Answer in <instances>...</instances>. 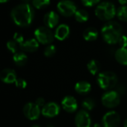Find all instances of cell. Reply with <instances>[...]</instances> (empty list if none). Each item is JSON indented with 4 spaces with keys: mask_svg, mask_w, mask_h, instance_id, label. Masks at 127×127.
Wrapping results in <instances>:
<instances>
[{
    "mask_svg": "<svg viewBox=\"0 0 127 127\" xmlns=\"http://www.w3.org/2000/svg\"><path fill=\"white\" fill-rule=\"evenodd\" d=\"M118 43H119V45H120L121 48H127V36H125V35H123V36L121 37V39H120V40H119Z\"/></svg>",
    "mask_w": 127,
    "mask_h": 127,
    "instance_id": "31",
    "label": "cell"
},
{
    "mask_svg": "<svg viewBox=\"0 0 127 127\" xmlns=\"http://www.w3.org/2000/svg\"><path fill=\"white\" fill-rule=\"evenodd\" d=\"M118 1L120 2V4L125 5L126 4H127V0H118Z\"/></svg>",
    "mask_w": 127,
    "mask_h": 127,
    "instance_id": "34",
    "label": "cell"
},
{
    "mask_svg": "<svg viewBox=\"0 0 127 127\" xmlns=\"http://www.w3.org/2000/svg\"><path fill=\"white\" fill-rule=\"evenodd\" d=\"M82 106L84 108V110L91 111L95 107V102L92 98H86L82 103Z\"/></svg>",
    "mask_w": 127,
    "mask_h": 127,
    "instance_id": "24",
    "label": "cell"
},
{
    "mask_svg": "<svg viewBox=\"0 0 127 127\" xmlns=\"http://www.w3.org/2000/svg\"><path fill=\"white\" fill-rule=\"evenodd\" d=\"M101 34L103 40L107 43L115 44L119 42L123 36V28L118 22L109 21L103 26Z\"/></svg>",
    "mask_w": 127,
    "mask_h": 127,
    "instance_id": "2",
    "label": "cell"
},
{
    "mask_svg": "<svg viewBox=\"0 0 127 127\" xmlns=\"http://www.w3.org/2000/svg\"><path fill=\"white\" fill-rule=\"evenodd\" d=\"M75 19L79 22H86L89 19V13L86 10L80 9L77 10V12L74 14Z\"/></svg>",
    "mask_w": 127,
    "mask_h": 127,
    "instance_id": "22",
    "label": "cell"
},
{
    "mask_svg": "<svg viewBox=\"0 0 127 127\" xmlns=\"http://www.w3.org/2000/svg\"><path fill=\"white\" fill-rule=\"evenodd\" d=\"M44 23L48 28H54L59 22V16L54 11H49L44 16Z\"/></svg>",
    "mask_w": 127,
    "mask_h": 127,
    "instance_id": "14",
    "label": "cell"
},
{
    "mask_svg": "<svg viewBox=\"0 0 127 127\" xmlns=\"http://www.w3.org/2000/svg\"><path fill=\"white\" fill-rule=\"evenodd\" d=\"M60 106L57 103L50 102L45 105L42 109V114L46 118H54L60 113Z\"/></svg>",
    "mask_w": 127,
    "mask_h": 127,
    "instance_id": "11",
    "label": "cell"
},
{
    "mask_svg": "<svg viewBox=\"0 0 127 127\" xmlns=\"http://www.w3.org/2000/svg\"></svg>",
    "mask_w": 127,
    "mask_h": 127,
    "instance_id": "40",
    "label": "cell"
},
{
    "mask_svg": "<svg viewBox=\"0 0 127 127\" xmlns=\"http://www.w3.org/2000/svg\"><path fill=\"white\" fill-rule=\"evenodd\" d=\"M15 85L16 88H20V89H24L27 86V82L25 79L22 78H18L16 81L15 82Z\"/></svg>",
    "mask_w": 127,
    "mask_h": 127,
    "instance_id": "28",
    "label": "cell"
},
{
    "mask_svg": "<svg viewBox=\"0 0 127 127\" xmlns=\"http://www.w3.org/2000/svg\"><path fill=\"white\" fill-rule=\"evenodd\" d=\"M9 0H0V2L1 3H4V2H7V1H8Z\"/></svg>",
    "mask_w": 127,
    "mask_h": 127,
    "instance_id": "36",
    "label": "cell"
},
{
    "mask_svg": "<svg viewBox=\"0 0 127 127\" xmlns=\"http://www.w3.org/2000/svg\"><path fill=\"white\" fill-rule=\"evenodd\" d=\"M69 34H70V28L68 25L65 24H61L56 28L54 37L59 40H64L68 37Z\"/></svg>",
    "mask_w": 127,
    "mask_h": 127,
    "instance_id": "16",
    "label": "cell"
},
{
    "mask_svg": "<svg viewBox=\"0 0 127 127\" xmlns=\"http://www.w3.org/2000/svg\"><path fill=\"white\" fill-rule=\"evenodd\" d=\"M24 115L31 121H34L39 118L41 110L40 108L33 103H28L23 108Z\"/></svg>",
    "mask_w": 127,
    "mask_h": 127,
    "instance_id": "9",
    "label": "cell"
},
{
    "mask_svg": "<svg viewBox=\"0 0 127 127\" xmlns=\"http://www.w3.org/2000/svg\"><path fill=\"white\" fill-rule=\"evenodd\" d=\"M13 40H15L20 46L24 42V37H23V35L22 34L16 32L13 35Z\"/></svg>",
    "mask_w": 127,
    "mask_h": 127,
    "instance_id": "29",
    "label": "cell"
},
{
    "mask_svg": "<svg viewBox=\"0 0 127 127\" xmlns=\"http://www.w3.org/2000/svg\"><path fill=\"white\" fill-rule=\"evenodd\" d=\"M10 16L16 25L20 27H27L33 22L34 10L28 3L20 4L13 8Z\"/></svg>",
    "mask_w": 127,
    "mask_h": 127,
    "instance_id": "1",
    "label": "cell"
},
{
    "mask_svg": "<svg viewBox=\"0 0 127 127\" xmlns=\"http://www.w3.org/2000/svg\"><path fill=\"white\" fill-rule=\"evenodd\" d=\"M19 46L22 51L28 52H33L38 49L39 42L36 40V38L35 39L32 38L24 41Z\"/></svg>",
    "mask_w": 127,
    "mask_h": 127,
    "instance_id": "15",
    "label": "cell"
},
{
    "mask_svg": "<svg viewBox=\"0 0 127 127\" xmlns=\"http://www.w3.org/2000/svg\"><path fill=\"white\" fill-rule=\"evenodd\" d=\"M97 82L102 89L109 90L116 87L118 84V76L112 71H105L99 73Z\"/></svg>",
    "mask_w": 127,
    "mask_h": 127,
    "instance_id": "4",
    "label": "cell"
},
{
    "mask_svg": "<svg viewBox=\"0 0 127 127\" xmlns=\"http://www.w3.org/2000/svg\"><path fill=\"white\" fill-rule=\"evenodd\" d=\"M51 0H32V4L36 9H42L49 5Z\"/></svg>",
    "mask_w": 127,
    "mask_h": 127,
    "instance_id": "25",
    "label": "cell"
},
{
    "mask_svg": "<svg viewBox=\"0 0 127 127\" xmlns=\"http://www.w3.org/2000/svg\"><path fill=\"white\" fill-rule=\"evenodd\" d=\"M124 127H127V120H126V121H124Z\"/></svg>",
    "mask_w": 127,
    "mask_h": 127,
    "instance_id": "37",
    "label": "cell"
},
{
    "mask_svg": "<svg viewBox=\"0 0 127 127\" xmlns=\"http://www.w3.org/2000/svg\"><path fill=\"white\" fill-rule=\"evenodd\" d=\"M75 125L77 127H91V117L89 112L84 109L80 110L74 118Z\"/></svg>",
    "mask_w": 127,
    "mask_h": 127,
    "instance_id": "10",
    "label": "cell"
},
{
    "mask_svg": "<svg viewBox=\"0 0 127 127\" xmlns=\"http://www.w3.org/2000/svg\"><path fill=\"white\" fill-rule=\"evenodd\" d=\"M92 127H101V126L99 124H94Z\"/></svg>",
    "mask_w": 127,
    "mask_h": 127,
    "instance_id": "35",
    "label": "cell"
},
{
    "mask_svg": "<svg viewBox=\"0 0 127 127\" xmlns=\"http://www.w3.org/2000/svg\"><path fill=\"white\" fill-rule=\"evenodd\" d=\"M58 11L65 16H71L77 12L75 3L71 0H61L57 5Z\"/></svg>",
    "mask_w": 127,
    "mask_h": 127,
    "instance_id": "7",
    "label": "cell"
},
{
    "mask_svg": "<svg viewBox=\"0 0 127 127\" xmlns=\"http://www.w3.org/2000/svg\"><path fill=\"white\" fill-rule=\"evenodd\" d=\"M32 127H40L39 126H38V125H34V126H33Z\"/></svg>",
    "mask_w": 127,
    "mask_h": 127,
    "instance_id": "39",
    "label": "cell"
},
{
    "mask_svg": "<svg viewBox=\"0 0 127 127\" xmlns=\"http://www.w3.org/2000/svg\"><path fill=\"white\" fill-rule=\"evenodd\" d=\"M121 122V117L117 112L111 111L104 115L102 119L103 127H118Z\"/></svg>",
    "mask_w": 127,
    "mask_h": 127,
    "instance_id": "8",
    "label": "cell"
},
{
    "mask_svg": "<svg viewBox=\"0 0 127 127\" xmlns=\"http://www.w3.org/2000/svg\"><path fill=\"white\" fill-rule=\"evenodd\" d=\"M92 89V85L89 82L86 81H80L76 83L74 86V90L77 93L80 94H86L90 92Z\"/></svg>",
    "mask_w": 127,
    "mask_h": 127,
    "instance_id": "17",
    "label": "cell"
},
{
    "mask_svg": "<svg viewBox=\"0 0 127 127\" xmlns=\"http://www.w3.org/2000/svg\"><path fill=\"white\" fill-rule=\"evenodd\" d=\"M35 103L39 107V108H43L44 106H45V105L46 104L45 103V100L43 99V98H42V97H39V98H37L36 100V102H35Z\"/></svg>",
    "mask_w": 127,
    "mask_h": 127,
    "instance_id": "33",
    "label": "cell"
},
{
    "mask_svg": "<svg viewBox=\"0 0 127 127\" xmlns=\"http://www.w3.org/2000/svg\"><path fill=\"white\" fill-rule=\"evenodd\" d=\"M36 40L42 44H50L54 39V34L48 27L41 26L34 31Z\"/></svg>",
    "mask_w": 127,
    "mask_h": 127,
    "instance_id": "5",
    "label": "cell"
},
{
    "mask_svg": "<svg viewBox=\"0 0 127 127\" xmlns=\"http://www.w3.org/2000/svg\"><path fill=\"white\" fill-rule=\"evenodd\" d=\"M13 59L14 63L17 66L22 67L27 63L28 56L24 52H16V54L13 55Z\"/></svg>",
    "mask_w": 127,
    "mask_h": 127,
    "instance_id": "20",
    "label": "cell"
},
{
    "mask_svg": "<svg viewBox=\"0 0 127 127\" xmlns=\"http://www.w3.org/2000/svg\"><path fill=\"white\" fill-rule=\"evenodd\" d=\"M116 61L122 65H127V49L120 48L115 54Z\"/></svg>",
    "mask_w": 127,
    "mask_h": 127,
    "instance_id": "18",
    "label": "cell"
},
{
    "mask_svg": "<svg viewBox=\"0 0 127 127\" xmlns=\"http://www.w3.org/2000/svg\"><path fill=\"white\" fill-rule=\"evenodd\" d=\"M17 79L16 72L12 69H4L0 73V79L6 84L15 83Z\"/></svg>",
    "mask_w": 127,
    "mask_h": 127,
    "instance_id": "13",
    "label": "cell"
},
{
    "mask_svg": "<svg viewBox=\"0 0 127 127\" xmlns=\"http://www.w3.org/2000/svg\"><path fill=\"white\" fill-rule=\"evenodd\" d=\"M22 1H25V2H28V1H30L31 0H22Z\"/></svg>",
    "mask_w": 127,
    "mask_h": 127,
    "instance_id": "38",
    "label": "cell"
},
{
    "mask_svg": "<svg viewBox=\"0 0 127 127\" xmlns=\"http://www.w3.org/2000/svg\"><path fill=\"white\" fill-rule=\"evenodd\" d=\"M117 16L118 18L121 20V21H127V6L126 5H123L121 7H120L118 10H117Z\"/></svg>",
    "mask_w": 127,
    "mask_h": 127,
    "instance_id": "23",
    "label": "cell"
},
{
    "mask_svg": "<svg viewBox=\"0 0 127 127\" xmlns=\"http://www.w3.org/2000/svg\"><path fill=\"white\" fill-rule=\"evenodd\" d=\"M7 48L12 53L16 54L17 52V49H18V43L13 40H9L7 43Z\"/></svg>",
    "mask_w": 127,
    "mask_h": 127,
    "instance_id": "27",
    "label": "cell"
},
{
    "mask_svg": "<svg viewBox=\"0 0 127 127\" xmlns=\"http://www.w3.org/2000/svg\"><path fill=\"white\" fill-rule=\"evenodd\" d=\"M126 91H127V88L123 85H118L116 87V90H115V91H117L120 95L121 94H124L126 93Z\"/></svg>",
    "mask_w": 127,
    "mask_h": 127,
    "instance_id": "32",
    "label": "cell"
},
{
    "mask_svg": "<svg viewBox=\"0 0 127 127\" xmlns=\"http://www.w3.org/2000/svg\"><path fill=\"white\" fill-rule=\"evenodd\" d=\"M61 105L63 109L69 113L74 112L77 109V106H78L76 99L71 96L65 97L62 100Z\"/></svg>",
    "mask_w": 127,
    "mask_h": 127,
    "instance_id": "12",
    "label": "cell"
},
{
    "mask_svg": "<svg viewBox=\"0 0 127 127\" xmlns=\"http://www.w3.org/2000/svg\"><path fill=\"white\" fill-rule=\"evenodd\" d=\"M98 37L97 30L93 27L87 28L83 32V37L87 41H94Z\"/></svg>",
    "mask_w": 127,
    "mask_h": 127,
    "instance_id": "19",
    "label": "cell"
},
{
    "mask_svg": "<svg viewBox=\"0 0 127 127\" xmlns=\"http://www.w3.org/2000/svg\"><path fill=\"white\" fill-rule=\"evenodd\" d=\"M83 4L86 7H92L97 4L100 0H81Z\"/></svg>",
    "mask_w": 127,
    "mask_h": 127,
    "instance_id": "30",
    "label": "cell"
},
{
    "mask_svg": "<svg viewBox=\"0 0 127 127\" xmlns=\"http://www.w3.org/2000/svg\"><path fill=\"white\" fill-rule=\"evenodd\" d=\"M56 47L54 45H48L47 47H45V50H44V55L45 57L50 58L52 57L55 55L56 53Z\"/></svg>",
    "mask_w": 127,
    "mask_h": 127,
    "instance_id": "26",
    "label": "cell"
},
{
    "mask_svg": "<svg viewBox=\"0 0 127 127\" xmlns=\"http://www.w3.org/2000/svg\"><path fill=\"white\" fill-rule=\"evenodd\" d=\"M95 15L101 20H110L117 13L115 6L109 1H104L99 4L95 9Z\"/></svg>",
    "mask_w": 127,
    "mask_h": 127,
    "instance_id": "3",
    "label": "cell"
},
{
    "mask_svg": "<svg viewBox=\"0 0 127 127\" xmlns=\"http://www.w3.org/2000/svg\"><path fill=\"white\" fill-rule=\"evenodd\" d=\"M87 68L88 70L90 72L91 74L92 75H96L100 69V64L97 60H91L88 64H87Z\"/></svg>",
    "mask_w": 127,
    "mask_h": 127,
    "instance_id": "21",
    "label": "cell"
},
{
    "mask_svg": "<svg viewBox=\"0 0 127 127\" xmlns=\"http://www.w3.org/2000/svg\"><path fill=\"white\" fill-rule=\"evenodd\" d=\"M103 105L109 109L117 107L121 102L120 94L115 91H109L106 92L102 97Z\"/></svg>",
    "mask_w": 127,
    "mask_h": 127,
    "instance_id": "6",
    "label": "cell"
}]
</instances>
